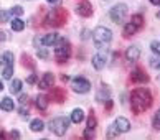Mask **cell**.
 I'll return each mask as SVG.
<instances>
[{
	"instance_id": "cell-1",
	"label": "cell",
	"mask_w": 160,
	"mask_h": 140,
	"mask_svg": "<svg viewBox=\"0 0 160 140\" xmlns=\"http://www.w3.org/2000/svg\"><path fill=\"white\" fill-rule=\"evenodd\" d=\"M152 106V94L145 87H137L130 94V107L134 114H142Z\"/></svg>"
},
{
	"instance_id": "cell-2",
	"label": "cell",
	"mask_w": 160,
	"mask_h": 140,
	"mask_svg": "<svg viewBox=\"0 0 160 140\" xmlns=\"http://www.w3.org/2000/svg\"><path fill=\"white\" fill-rule=\"evenodd\" d=\"M66 20H68V12L61 7L53 8L50 13L46 15V22H48V25H51V27H63Z\"/></svg>"
},
{
	"instance_id": "cell-3",
	"label": "cell",
	"mask_w": 160,
	"mask_h": 140,
	"mask_svg": "<svg viewBox=\"0 0 160 140\" xmlns=\"http://www.w3.org/2000/svg\"><path fill=\"white\" fill-rule=\"evenodd\" d=\"M92 40H94V45L102 48V46L109 45L111 40H112V31L106 27H98L92 33Z\"/></svg>"
},
{
	"instance_id": "cell-4",
	"label": "cell",
	"mask_w": 160,
	"mask_h": 140,
	"mask_svg": "<svg viewBox=\"0 0 160 140\" xmlns=\"http://www.w3.org/2000/svg\"><path fill=\"white\" fill-rule=\"evenodd\" d=\"M69 124H71V119H68V117H55L53 120H50L48 127H50V130L55 133V135L61 137V135L66 133Z\"/></svg>"
},
{
	"instance_id": "cell-5",
	"label": "cell",
	"mask_w": 160,
	"mask_h": 140,
	"mask_svg": "<svg viewBox=\"0 0 160 140\" xmlns=\"http://www.w3.org/2000/svg\"><path fill=\"white\" fill-rule=\"evenodd\" d=\"M69 55H71V45H69V41H68V40L60 38V40H58V45L55 46V56H56L58 63H66Z\"/></svg>"
},
{
	"instance_id": "cell-6",
	"label": "cell",
	"mask_w": 160,
	"mask_h": 140,
	"mask_svg": "<svg viewBox=\"0 0 160 140\" xmlns=\"http://www.w3.org/2000/svg\"><path fill=\"white\" fill-rule=\"evenodd\" d=\"M126 15H127V5L126 3H117V5H114V7L109 10V17H111V20L114 23L124 22Z\"/></svg>"
},
{
	"instance_id": "cell-7",
	"label": "cell",
	"mask_w": 160,
	"mask_h": 140,
	"mask_svg": "<svg viewBox=\"0 0 160 140\" xmlns=\"http://www.w3.org/2000/svg\"><path fill=\"white\" fill-rule=\"evenodd\" d=\"M71 87H73V91L78 92V94H86V92L91 91V83L86 78H82V76H78V78L73 79Z\"/></svg>"
},
{
	"instance_id": "cell-8",
	"label": "cell",
	"mask_w": 160,
	"mask_h": 140,
	"mask_svg": "<svg viewBox=\"0 0 160 140\" xmlns=\"http://www.w3.org/2000/svg\"><path fill=\"white\" fill-rule=\"evenodd\" d=\"M96 125H98V119L94 112H89L88 115V125H86V132H84V137L89 138V137H94V132H96Z\"/></svg>"
},
{
	"instance_id": "cell-9",
	"label": "cell",
	"mask_w": 160,
	"mask_h": 140,
	"mask_svg": "<svg viewBox=\"0 0 160 140\" xmlns=\"http://www.w3.org/2000/svg\"><path fill=\"white\" fill-rule=\"evenodd\" d=\"M53 84H55V74L53 73H45L43 76H41L40 83H38V87L40 89H50V87H53Z\"/></svg>"
},
{
	"instance_id": "cell-10",
	"label": "cell",
	"mask_w": 160,
	"mask_h": 140,
	"mask_svg": "<svg viewBox=\"0 0 160 140\" xmlns=\"http://www.w3.org/2000/svg\"><path fill=\"white\" fill-rule=\"evenodd\" d=\"M92 12H94V8L89 2H81L78 7H76V13L81 15V17H91Z\"/></svg>"
},
{
	"instance_id": "cell-11",
	"label": "cell",
	"mask_w": 160,
	"mask_h": 140,
	"mask_svg": "<svg viewBox=\"0 0 160 140\" xmlns=\"http://www.w3.org/2000/svg\"><path fill=\"white\" fill-rule=\"evenodd\" d=\"M106 63H108V55L104 53V51H101V53H96L92 58V66L96 69H102L106 66Z\"/></svg>"
},
{
	"instance_id": "cell-12",
	"label": "cell",
	"mask_w": 160,
	"mask_h": 140,
	"mask_svg": "<svg viewBox=\"0 0 160 140\" xmlns=\"http://www.w3.org/2000/svg\"><path fill=\"white\" fill-rule=\"evenodd\" d=\"M50 99H53L55 102L61 104L64 102V99H66V92H64V89H61V87H55V89H51L50 92Z\"/></svg>"
},
{
	"instance_id": "cell-13",
	"label": "cell",
	"mask_w": 160,
	"mask_h": 140,
	"mask_svg": "<svg viewBox=\"0 0 160 140\" xmlns=\"http://www.w3.org/2000/svg\"><path fill=\"white\" fill-rule=\"evenodd\" d=\"M130 79H132L134 83H147V81H149V76L144 73V69L135 68L134 71H132V76H130Z\"/></svg>"
},
{
	"instance_id": "cell-14",
	"label": "cell",
	"mask_w": 160,
	"mask_h": 140,
	"mask_svg": "<svg viewBox=\"0 0 160 140\" xmlns=\"http://www.w3.org/2000/svg\"><path fill=\"white\" fill-rule=\"evenodd\" d=\"M114 125L117 127V130H119L121 133H126V132L130 130V122L126 117H117L116 122H114Z\"/></svg>"
},
{
	"instance_id": "cell-15",
	"label": "cell",
	"mask_w": 160,
	"mask_h": 140,
	"mask_svg": "<svg viewBox=\"0 0 160 140\" xmlns=\"http://www.w3.org/2000/svg\"><path fill=\"white\" fill-rule=\"evenodd\" d=\"M126 58H127V61H139V58H140V50H139V46H129L127 51H126Z\"/></svg>"
},
{
	"instance_id": "cell-16",
	"label": "cell",
	"mask_w": 160,
	"mask_h": 140,
	"mask_svg": "<svg viewBox=\"0 0 160 140\" xmlns=\"http://www.w3.org/2000/svg\"><path fill=\"white\" fill-rule=\"evenodd\" d=\"M58 40H60V35L58 33H48L41 38V45L43 46H55L58 43Z\"/></svg>"
},
{
	"instance_id": "cell-17",
	"label": "cell",
	"mask_w": 160,
	"mask_h": 140,
	"mask_svg": "<svg viewBox=\"0 0 160 140\" xmlns=\"http://www.w3.org/2000/svg\"><path fill=\"white\" fill-rule=\"evenodd\" d=\"M109 96H111V89H109L108 86L102 84V86H101V89L98 91V94H96V99H98L99 102H106L109 99Z\"/></svg>"
},
{
	"instance_id": "cell-18",
	"label": "cell",
	"mask_w": 160,
	"mask_h": 140,
	"mask_svg": "<svg viewBox=\"0 0 160 140\" xmlns=\"http://www.w3.org/2000/svg\"><path fill=\"white\" fill-rule=\"evenodd\" d=\"M84 117H86V115H84V110H82V109H74L73 110V112H71V122H73V124H81V122L82 120H84Z\"/></svg>"
},
{
	"instance_id": "cell-19",
	"label": "cell",
	"mask_w": 160,
	"mask_h": 140,
	"mask_svg": "<svg viewBox=\"0 0 160 140\" xmlns=\"http://www.w3.org/2000/svg\"><path fill=\"white\" fill-rule=\"evenodd\" d=\"M10 27L13 31H22L23 28H25V22H23L20 17H15L13 20H10Z\"/></svg>"
},
{
	"instance_id": "cell-20",
	"label": "cell",
	"mask_w": 160,
	"mask_h": 140,
	"mask_svg": "<svg viewBox=\"0 0 160 140\" xmlns=\"http://www.w3.org/2000/svg\"><path fill=\"white\" fill-rule=\"evenodd\" d=\"M35 104H37V107L40 110H46V107H48V97L43 94H38L37 99H35Z\"/></svg>"
},
{
	"instance_id": "cell-21",
	"label": "cell",
	"mask_w": 160,
	"mask_h": 140,
	"mask_svg": "<svg viewBox=\"0 0 160 140\" xmlns=\"http://www.w3.org/2000/svg\"><path fill=\"white\" fill-rule=\"evenodd\" d=\"M13 107H15V104H13V101H12L10 97H3L2 101H0V109L2 110L10 112V110H13Z\"/></svg>"
},
{
	"instance_id": "cell-22",
	"label": "cell",
	"mask_w": 160,
	"mask_h": 140,
	"mask_svg": "<svg viewBox=\"0 0 160 140\" xmlns=\"http://www.w3.org/2000/svg\"><path fill=\"white\" fill-rule=\"evenodd\" d=\"M137 30H139V28L135 27L132 22H127L126 27H124V36H132L134 33H137Z\"/></svg>"
},
{
	"instance_id": "cell-23",
	"label": "cell",
	"mask_w": 160,
	"mask_h": 140,
	"mask_svg": "<svg viewBox=\"0 0 160 140\" xmlns=\"http://www.w3.org/2000/svg\"><path fill=\"white\" fill-rule=\"evenodd\" d=\"M30 127H32L33 132H41V130L45 129V124H43V120H41V119H33Z\"/></svg>"
},
{
	"instance_id": "cell-24",
	"label": "cell",
	"mask_w": 160,
	"mask_h": 140,
	"mask_svg": "<svg viewBox=\"0 0 160 140\" xmlns=\"http://www.w3.org/2000/svg\"><path fill=\"white\" fill-rule=\"evenodd\" d=\"M20 91H22V81L20 79H13L12 84H10V92L12 94H20Z\"/></svg>"
},
{
	"instance_id": "cell-25",
	"label": "cell",
	"mask_w": 160,
	"mask_h": 140,
	"mask_svg": "<svg viewBox=\"0 0 160 140\" xmlns=\"http://www.w3.org/2000/svg\"><path fill=\"white\" fill-rule=\"evenodd\" d=\"M119 130H117V127L114 125V124H111L109 127H108V130H106V135H108L109 138H112V137H117V135H119Z\"/></svg>"
},
{
	"instance_id": "cell-26",
	"label": "cell",
	"mask_w": 160,
	"mask_h": 140,
	"mask_svg": "<svg viewBox=\"0 0 160 140\" xmlns=\"http://www.w3.org/2000/svg\"><path fill=\"white\" fill-rule=\"evenodd\" d=\"M130 22H132L137 28H140L142 25H144V17H142L140 13H137V15H134L132 18H130Z\"/></svg>"
},
{
	"instance_id": "cell-27",
	"label": "cell",
	"mask_w": 160,
	"mask_h": 140,
	"mask_svg": "<svg viewBox=\"0 0 160 140\" xmlns=\"http://www.w3.org/2000/svg\"><path fill=\"white\" fill-rule=\"evenodd\" d=\"M3 65L5 66H13V55L7 51V53L3 55Z\"/></svg>"
},
{
	"instance_id": "cell-28",
	"label": "cell",
	"mask_w": 160,
	"mask_h": 140,
	"mask_svg": "<svg viewBox=\"0 0 160 140\" xmlns=\"http://www.w3.org/2000/svg\"><path fill=\"white\" fill-rule=\"evenodd\" d=\"M150 66H152L153 69H160V55L150 58Z\"/></svg>"
},
{
	"instance_id": "cell-29",
	"label": "cell",
	"mask_w": 160,
	"mask_h": 140,
	"mask_svg": "<svg viewBox=\"0 0 160 140\" xmlns=\"http://www.w3.org/2000/svg\"><path fill=\"white\" fill-rule=\"evenodd\" d=\"M2 74H3V79H12V74H13V66H5Z\"/></svg>"
},
{
	"instance_id": "cell-30",
	"label": "cell",
	"mask_w": 160,
	"mask_h": 140,
	"mask_svg": "<svg viewBox=\"0 0 160 140\" xmlns=\"http://www.w3.org/2000/svg\"><path fill=\"white\" fill-rule=\"evenodd\" d=\"M152 124H153V129L160 130V110H157V112H155V115H153V120H152Z\"/></svg>"
},
{
	"instance_id": "cell-31",
	"label": "cell",
	"mask_w": 160,
	"mask_h": 140,
	"mask_svg": "<svg viewBox=\"0 0 160 140\" xmlns=\"http://www.w3.org/2000/svg\"><path fill=\"white\" fill-rule=\"evenodd\" d=\"M10 17H12L10 12H7V10H2V12H0V22H2V23L10 22Z\"/></svg>"
},
{
	"instance_id": "cell-32",
	"label": "cell",
	"mask_w": 160,
	"mask_h": 140,
	"mask_svg": "<svg viewBox=\"0 0 160 140\" xmlns=\"http://www.w3.org/2000/svg\"><path fill=\"white\" fill-rule=\"evenodd\" d=\"M150 48H152V51L155 55H160V41H157V40H155V41H152L150 43Z\"/></svg>"
},
{
	"instance_id": "cell-33",
	"label": "cell",
	"mask_w": 160,
	"mask_h": 140,
	"mask_svg": "<svg viewBox=\"0 0 160 140\" xmlns=\"http://www.w3.org/2000/svg\"><path fill=\"white\" fill-rule=\"evenodd\" d=\"M10 13L15 15V17H20V15H23V8L20 7V5H17V7H13V8L10 10Z\"/></svg>"
},
{
	"instance_id": "cell-34",
	"label": "cell",
	"mask_w": 160,
	"mask_h": 140,
	"mask_svg": "<svg viewBox=\"0 0 160 140\" xmlns=\"http://www.w3.org/2000/svg\"><path fill=\"white\" fill-rule=\"evenodd\" d=\"M22 60H23V65H25V66L33 68V63H32V60H30V58H28L27 55H23V56H22Z\"/></svg>"
},
{
	"instance_id": "cell-35",
	"label": "cell",
	"mask_w": 160,
	"mask_h": 140,
	"mask_svg": "<svg viewBox=\"0 0 160 140\" xmlns=\"http://www.w3.org/2000/svg\"><path fill=\"white\" fill-rule=\"evenodd\" d=\"M28 101H30V99H28V96H27V94H22L20 99H18V104H20V106H23V104H28Z\"/></svg>"
},
{
	"instance_id": "cell-36",
	"label": "cell",
	"mask_w": 160,
	"mask_h": 140,
	"mask_svg": "<svg viewBox=\"0 0 160 140\" xmlns=\"http://www.w3.org/2000/svg\"><path fill=\"white\" fill-rule=\"evenodd\" d=\"M38 56L46 60V58H48V53H46V50H38Z\"/></svg>"
},
{
	"instance_id": "cell-37",
	"label": "cell",
	"mask_w": 160,
	"mask_h": 140,
	"mask_svg": "<svg viewBox=\"0 0 160 140\" xmlns=\"http://www.w3.org/2000/svg\"><path fill=\"white\" fill-rule=\"evenodd\" d=\"M10 137L12 138H20V133L17 132V130H13V132H10Z\"/></svg>"
},
{
	"instance_id": "cell-38",
	"label": "cell",
	"mask_w": 160,
	"mask_h": 140,
	"mask_svg": "<svg viewBox=\"0 0 160 140\" xmlns=\"http://www.w3.org/2000/svg\"><path fill=\"white\" fill-rule=\"evenodd\" d=\"M35 81H37V76H35V74H32L30 78H28V83H30V84H33Z\"/></svg>"
},
{
	"instance_id": "cell-39",
	"label": "cell",
	"mask_w": 160,
	"mask_h": 140,
	"mask_svg": "<svg viewBox=\"0 0 160 140\" xmlns=\"http://www.w3.org/2000/svg\"><path fill=\"white\" fill-rule=\"evenodd\" d=\"M46 2H48V3H53V5H55V3H60V0H46Z\"/></svg>"
},
{
	"instance_id": "cell-40",
	"label": "cell",
	"mask_w": 160,
	"mask_h": 140,
	"mask_svg": "<svg viewBox=\"0 0 160 140\" xmlns=\"http://www.w3.org/2000/svg\"><path fill=\"white\" fill-rule=\"evenodd\" d=\"M150 2H152L153 5H160V0H150Z\"/></svg>"
},
{
	"instance_id": "cell-41",
	"label": "cell",
	"mask_w": 160,
	"mask_h": 140,
	"mask_svg": "<svg viewBox=\"0 0 160 140\" xmlns=\"http://www.w3.org/2000/svg\"><path fill=\"white\" fill-rule=\"evenodd\" d=\"M0 138H5V133H3L2 130H0Z\"/></svg>"
},
{
	"instance_id": "cell-42",
	"label": "cell",
	"mask_w": 160,
	"mask_h": 140,
	"mask_svg": "<svg viewBox=\"0 0 160 140\" xmlns=\"http://www.w3.org/2000/svg\"><path fill=\"white\" fill-rule=\"evenodd\" d=\"M3 89V84H2V79H0V91Z\"/></svg>"
},
{
	"instance_id": "cell-43",
	"label": "cell",
	"mask_w": 160,
	"mask_h": 140,
	"mask_svg": "<svg viewBox=\"0 0 160 140\" xmlns=\"http://www.w3.org/2000/svg\"><path fill=\"white\" fill-rule=\"evenodd\" d=\"M3 35H5V33H0V40H3V38H5Z\"/></svg>"
}]
</instances>
